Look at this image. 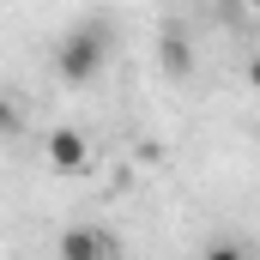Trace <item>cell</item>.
I'll list each match as a JSON object with an SVG mask.
<instances>
[{"label": "cell", "instance_id": "cell-1", "mask_svg": "<svg viewBox=\"0 0 260 260\" xmlns=\"http://www.w3.org/2000/svg\"><path fill=\"white\" fill-rule=\"evenodd\" d=\"M67 85H85V79H97V67H103V24H85V30H73L61 43V55H55Z\"/></svg>", "mask_w": 260, "mask_h": 260}, {"label": "cell", "instance_id": "cell-2", "mask_svg": "<svg viewBox=\"0 0 260 260\" xmlns=\"http://www.w3.org/2000/svg\"><path fill=\"white\" fill-rule=\"evenodd\" d=\"M109 254H115V242H109L103 230H91V224L61 230V260H109Z\"/></svg>", "mask_w": 260, "mask_h": 260}, {"label": "cell", "instance_id": "cell-3", "mask_svg": "<svg viewBox=\"0 0 260 260\" xmlns=\"http://www.w3.org/2000/svg\"><path fill=\"white\" fill-rule=\"evenodd\" d=\"M85 157H91V139L79 127H55L49 133V164L55 170H85Z\"/></svg>", "mask_w": 260, "mask_h": 260}, {"label": "cell", "instance_id": "cell-4", "mask_svg": "<svg viewBox=\"0 0 260 260\" xmlns=\"http://www.w3.org/2000/svg\"><path fill=\"white\" fill-rule=\"evenodd\" d=\"M157 61L182 79V73L194 67V55H188V37H182V30H164V37H157Z\"/></svg>", "mask_w": 260, "mask_h": 260}, {"label": "cell", "instance_id": "cell-5", "mask_svg": "<svg viewBox=\"0 0 260 260\" xmlns=\"http://www.w3.org/2000/svg\"><path fill=\"white\" fill-rule=\"evenodd\" d=\"M206 260H248V254H242L236 242H212V248H206Z\"/></svg>", "mask_w": 260, "mask_h": 260}, {"label": "cell", "instance_id": "cell-6", "mask_svg": "<svg viewBox=\"0 0 260 260\" xmlns=\"http://www.w3.org/2000/svg\"><path fill=\"white\" fill-rule=\"evenodd\" d=\"M12 127H18V109H12V103L0 97V133H12Z\"/></svg>", "mask_w": 260, "mask_h": 260}, {"label": "cell", "instance_id": "cell-7", "mask_svg": "<svg viewBox=\"0 0 260 260\" xmlns=\"http://www.w3.org/2000/svg\"><path fill=\"white\" fill-rule=\"evenodd\" d=\"M248 85H254V91H260V55H254V61H248Z\"/></svg>", "mask_w": 260, "mask_h": 260}]
</instances>
